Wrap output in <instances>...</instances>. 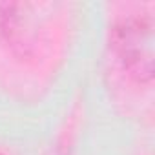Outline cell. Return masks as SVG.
<instances>
[{"label": "cell", "mask_w": 155, "mask_h": 155, "mask_svg": "<svg viewBox=\"0 0 155 155\" xmlns=\"http://www.w3.org/2000/svg\"><path fill=\"white\" fill-rule=\"evenodd\" d=\"M0 155H2V153H0Z\"/></svg>", "instance_id": "cell-2"}, {"label": "cell", "mask_w": 155, "mask_h": 155, "mask_svg": "<svg viewBox=\"0 0 155 155\" xmlns=\"http://www.w3.org/2000/svg\"><path fill=\"white\" fill-rule=\"evenodd\" d=\"M113 49L122 68L137 81H150L153 73V20L133 17L113 29Z\"/></svg>", "instance_id": "cell-1"}]
</instances>
